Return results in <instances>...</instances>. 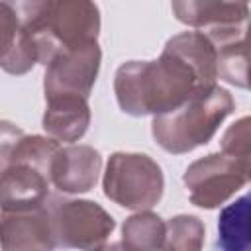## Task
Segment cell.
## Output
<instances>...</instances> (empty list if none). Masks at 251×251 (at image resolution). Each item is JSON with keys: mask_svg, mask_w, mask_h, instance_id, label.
Wrapping results in <instances>:
<instances>
[{"mask_svg": "<svg viewBox=\"0 0 251 251\" xmlns=\"http://www.w3.org/2000/svg\"><path fill=\"white\" fill-rule=\"evenodd\" d=\"M167 224L149 210H137L122 226V245L133 251L163 249Z\"/></svg>", "mask_w": 251, "mask_h": 251, "instance_id": "cell-15", "label": "cell"}, {"mask_svg": "<svg viewBox=\"0 0 251 251\" xmlns=\"http://www.w3.org/2000/svg\"><path fill=\"white\" fill-rule=\"evenodd\" d=\"M233 108V96L226 88L218 84L198 86L175 110L153 116V139L167 153H188L206 145Z\"/></svg>", "mask_w": 251, "mask_h": 251, "instance_id": "cell-2", "label": "cell"}, {"mask_svg": "<svg viewBox=\"0 0 251 251\" xmlns=\"http://www.w3.org/2000/svg\"><path fill=\"white\" fill-rule=\"evenodd\" d=\"M0 247L6 251H45L57 247L49 206L25 210H0Z\"/></svg>", "mask_w": 251, "mask_h": 251, "instance_id": "cell-8", "label": "cell"}, {"mask_svg": "<svg viewBox=\"0 0 251 251\" xmlns=\"http://www.w3.org/2000/svg\"><path fill=\"white\" fill-rule=\"evenodd\" d=\"M43 129L57 141H78L90 126L88 98L76 94H57L45 98Z\"/></svg>", "mask_w": 251, "mask_h": 251, "instance_id": "cell-11", "label": "cell"}, {"mask_svg": "<svg viewBox=\"0 0 251 251\" xmlns=\"http://www.w3.org/2000/svg\"><path fill=\"white\" fill-rule=\"evenodd\" d=\"M49 214L57 247L100 249L116 227L114 218L92 200H53Z\"/></svg>", "mask_w": 251, "mask_h": 251, "instance_id": "cell-6", "label": "cell"}, {"mask_svg": "<svg viewBox=\"0 0 251 251\" xmlns=\"http://www.w3.org/2000/svg\"><path fill=\"white\" fill-rule=\"evenodd\" d=\"M198 86L194 71L169 51L155 61H127L114 76V92L122 112L159 116L180 106Z\"/></svg>", "mask_w": 251, "mask_h": 251, "instance_id": "cell-1", "label": "cell"}, {"mask_svg": "<svg viewBox=\"0 0 251 251\" xmlns=\"http://www.w3.org/2000/svg\"><path fill=\"white\" fill-rule=\"evenodd\" d=\"M163 51H169L186 63L202 86L216 84V47L204 31L192 29L176 33L165 43Z\"/></svg>", "mask_w": 251, "mask_h": 251, "instance_id": "cell-13", "label": "cell"}, {"mask_svg": "<svg viewBox=\"0 0 251 251\" xmlns=\"http://www.w3.org/2000/svg\"><path fill=\"white\" fill-rule=\"evenodd\" d=\"M249 245V196L243 194L220 212L218 247L224 251H247Z\"/></svg>", "mask_w": 251, "mask_h": 251, "instance_id": "cell-14", "label": "cell"}, {"mask_svg": "<svg viewBox=\"0 0 251 251\" xmlns=\"http://www.w3.org/2000/svg\"><path fill=\"white\" fill-rule=\"evenodd\" d=\"M14 10L20 29L33 39L45 29L53 0H6Z\"/></svg>", "mask_w": 251, "mask_h": 251, "instance_id": "cell-18", "label": "cell"}, {"mask_svg": "<svg viewBox=\"0 0 251 251\" xmlns=\"http://www.w3.org/2000/svg\"><path fill=\"white\" fill-rule=\"evenodd\" d=\"M100 61L102 51L96 41L57 51L45 63V98L57 94H76L88 98L100 71Z\"/></svg>", "mask_w": 251, "mask_h": 251, "instance_id": "cell-7", "label": "cell"}, {"mask_svg": "<svg viewBox=\"0 0 251 251\" xmlns=\"http://www.w3.org/2000/svg\"><path fill=\"white\" fill-rule=\"evenodd\" d=\"M251 165L226 155L210 153L184 171V184L190 192V202L198 208H218L227 202L249 180Z\"/></svg>", "mask_w": 251, "mask_h": 251, "instance_id": "cell-4", "label": "cell"}, {"mask_svg": "<svg viewBox=\"0 0 251 251\" xmlns=\"http://www.w3.org/2000/svg\"><path fill=\"white\" fill-rule=\"evenodd\" d=\"M22 135H24V131L16 124L0 120V173L12 163L14 147Z\"/></svg>", "mask_w": 251, "mask_h": 251, "instance_id": "cell-21", "label": "cell"}, {"mask_svg": "<svg viewBox=\"0 0 251 251\" xmlns=\"http://www.w3.org/2000/svg\"><path fill=\"white\" fill-rule=\"evenodd\" d=\"M102 169L100 153L90 145L59 147L51 161V184L65 194H82L96 186Z\"/></svg>", "mask_w": 251, "mask_h": 251, "instance_id": "cell-10", "label": "cell"}, {"mask_svg": "<svg viewBox=\"0 0 251 251\" xmlns=\"http://www.w3.org/2000/svg\"><path fill=\"white\" fill-rule=\"evenodd\" d=\"M20 37V24L6 0H0V61L10 53Z\"/></svg>", "mask_w": 251, "mask_h": 251, "instance_id": "cell-20", "label": "cell"}, {"mask_svg": "<svg viewBox=\"0 0 251 251\" xmlns=\"http://www.w3.org/2000/svg\"><path fill=\"white\" fill-rule=\"evenodd\" d=\"M49 173L29 161H12L0 173V210H25L45 206L49 198Z\"/></svg>", "mask_w": 251, "mask_h": 251, "instance_id": "cell-9", "label": "cell"}, {"mask_svg": "<svg viewBox=\"0 0 251 251\" xmlns=\"http://www.w3.org/2000/svg\"><path fill=\"white\" fill-rule=\"evenodd\" d=\"M206 227L190 214H178L167 222L163 249L171 251H198L204 245Z\"/></svg>", "mask_w": 251, "mask_h": 251, "instance_id": "cell-17", "label": "cell"}, {"mask_svg": "<svg viewBox=\"0 0 251 251\" xmlns=\"http://www.w3.org/2000/svg\"><path fill=\"white\" fill-rule=\"evenodd\" d=\"M222 153L251 165V120L249 116L233 122L222 135Z\"/></svg>", "mask_w": 251, "mask_h": 251, "instance_id": "cell-19", "label": "cell"}, {"mask_svg": "<svg viewBox=\"0 0 251 251\" xmlns=\"http://www.w3.org/2000/svg\"><path fill=\"white\" fill-rule=\"evenodd\" d=\"M173 14L190 27H226L247 24V0H171Z\"/></svg>", "mask_w": 251, "mask_h": 251, "instance_id": "cell-12", "label": "cell"}, {"mask_svg": "<svg viewBox=\"0 0 251 251\" xmlns=\"http://www.w3.org/2000/svg\"><path fill=\"white\" fill-rule=\"evenodd\" d=\"M216 47V78L247 88V41L231 39Z\"/></svg>", "mask_w": 251, "mask_h": 251, "instance_id": "cell-16", "label": "cell"}, {"mask_svg": "<svg viewBox=\"0 0 251 251\" xmlns=\"http://www.w3.org/2000/svg\"><path fill=\"white\" fill-rule=\"evenodd\" d=\"M100 33V10L94 0H53L45 29L35 37L39 63H47L57 51L86 41Z\"/></svg>", "mask_w": 251, "mask_h": 251, "instance_id": "cell-5", "label": "cell"}, {"mask_svg": "<svg viewBox=\"0 0 251 251\" xmlns=\"http://www.w3.org/2000/svg\"><path fill=\"white\" fill-rule=\"evenodd\" d=\"M102 188L106 198L137 212L149 210L161 200L165 178L149 155L116 151L106 163Z\"/></svg>", "mask_w": 251, "mask_h": 251, "instance_id": "cell-3", "label": "cell"}]
</instances>
